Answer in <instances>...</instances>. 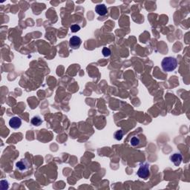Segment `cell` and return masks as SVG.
<instances>
[{
	"instance_id": "5b68a950",
	"label": "cell",
	"mask_w": 190,
	"mask_h": 190,
	"mask_svg": "<svg viewBox=\"0 0 190 190\" xmlns=\"http://www.w3.org/2000/svg\"><path fill=\"white\" fill-rule=\"evenodd\" d=\"M9 125L14 129H19L22 126V120L19 117H13L10 119Z\"/></svg>"
},
{
	"instance_id": "8fae6325",
	"label": "cell",
	"mask_w": 190,
	"mask_h": 190,
	"mask_svg": "<svg viewBox=\"0 0 190 190\" xmlns=\"http://www.w3.org/2000/svg\"><path fill=\"white\" fill-rule=\"evenodd\" d=\"M102 53H103L104 56H105V57H108V56H109L110 55H111V50H110L109 48H106V47H104V48H103V51H102Z\"/></svg>"
},
{
	"instance_id": "4fadbf2b",
	"label": "cell",
	"mask_w": 190,
	"mask_h": 190,
	"mask_svg": "<svg viewBox=\"0 0 190 190\" xmlns=\"http://www.w3.org/2000/svg\"><path fill=\"white\" fill-rule=\"evenodd\" d=\"M9 185H8V182L7 181H1V189L5 190L8 189Z\"/></svg>"
},
{
	"instance_id": "3957f363",
	"label": "cell",
	"mask_w": 190,
	"mask_h": 190,
	"mask_svg": "<svg viewBox=\"0 0 190 190\" xmlns=\"http://www.w3.org/2000/svg\"><path fill=\"white\" fill-rule=\"evenodd\" d=\"M31 166V163L26 158L22 159V160H19V161H18L17 163H16L17 168L21 172H25L28 170L29 169H30Z\"/></svg>"
},
{
	"instance_id": "277c9868",
	"label": "cell",
	"mask_w": 190,
	"mask_h": 190,
	"mask_svg": "<svg viewBox=\"0 0 190 190\" xmlns=\"http://www.w3.org/2000/svg\"><path fill=\"white\" fill-rule=\"evenodd\" d=\"M82 44V40L77 36H73L69 40V46L72 49H77Z\"/></svg>"
},
{
	"instance_id": "30bf717a",
	"label": "cell",
	"mask_w": 190,
	"mask_h": 190,
	"mask_svg": "<svg viewBox=\"0 0 190 190\" xmlns=\"http://www.w3.org/2000/svg\"><path fill=\"white\" fill-rule=\"evenodd\" d=\"M114 138L116 139L117 140H121L123 137V131H122V130H118V131H117L116 132L114 133Z\"/></svg>"
},
{
	"instance_id": "ba28073f",
	"label": "cell",
	"mask_w": 190,
	"mask_h": 190,
	"mask_svg": "<svg viewBox=\"0 0 190 190\" xmlns=\"http://www.w3.org/2000/svg\"><path fill=\"white\" fill-rule=\"evenodd\" d=\"M31 124L33 126H39L43 123V121H42L41 118L40 116H34L31 118Z\"/></svg>"
},
{
	"instance_id": "9c48e42d",
	"label": "cell",
	"mask_w": 190,
	"mask_h": 190,
	"mask_svg": "<svg viewBox=\"0 0 190 190\" xmlns=\"http://www.w3.org/2000/svg\"><path fill=\"white\" fill-rule=\"evenodd\" d=\"M130 143L132 147H138L140 143V139L137 136H134V137H132L130 140Z\"/></svg>"
},
{
	"instance_id": "52a82bcc",
	"label": "cell",
	"mask_w": 190,
	"mask_h": 190,
	"mask_svg": "<svg viewBox=\"0 0 190 190\" xmlns=\"http://www.w3.org/2000/svg\"><path fill=\"white\" fill-rule=\"evenodd\" d=\"M95 11L97 14L100 16H105V14H107V12H108L106 6L103 4L97 5L95 7Z\"/></svg>"
},
{
	"instance_id": "8992f818",
	"label": "cell",
	"mask_w": 190,
	"mask_h": 190,
	"mask_svg": "<svg viewBox=\"0 0 190 190\" xmlns=\"http://www.w3.org/2000/svg\"><path fill=\"white\" fill-rule=\"evenodd\" d=\"M170 160L175 164V166H178L181 165L182 160H183V156L181 153H178V152H176V153H174L170 157Z\"/></svg>"
},
{
	"instance_id": "7a4b0ae2",
	"label": "cell",
	"mask_w": 190,
	"mask_h": 190,
	"mask_svg": "<svg viewBox=\"0 0 190 190\" xmlns=\"http://www.w3.org/2000/svg\"><path fill=\"white\" fill-rule=\"evenodd\" d=\"M137 175L139 178L147 180L150 176V170H149V165L148 163H143L140 166L139 169L137 170Z\"/></svg>"
},
{
	"instance_id": "6da1fadb",
	"label": "cell",
	"mask_w": 190,
	"mask_h": 190,
	"mask_svg": "<svg viewBox=\"0 0 190 190\" xmlns=\"http://www.w3.org/2000/svg\"><path fill=\"white\" fill-rule=\"evenodd\" d=\"M161 66L164 71H166V72L173 71L178 66V61L175 57L167 56L162 60Z\"/></svg>"
},
{
	"instance_id": "7c38bea8",
	"label": "cell",
	"mask_w": 190,
	"mask_h": 190,
	"mask_svg": "<svg viewBox=\"0 0 190 190\" xmlns=\"http://www.w3.org/2000/svg\"><path fill=\"white\" fill-rule=\"evenodd\" d=\"M70 29H71L72 33H77V31H79L80 30V26L79 25H77V24H74V25H72L71 26Z\"/></svg>"
}]
</instances>
